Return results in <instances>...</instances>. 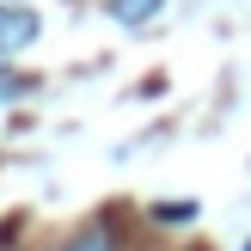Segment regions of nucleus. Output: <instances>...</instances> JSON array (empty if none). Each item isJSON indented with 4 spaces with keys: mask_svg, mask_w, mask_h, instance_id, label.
Listing matches in <instances>:
<instances>
[{
    "mask_svg": "<svg viewBox=\"0 0 251 251\" xmlns=\"http://www.w3.org/2000/svg\"><path fill=\"white\" fill-rule=\"evenodd\" d=\"M61 251H117V233L98 221V227H80V233H74V239L61 245Z\"/></svg>",
    "mask_w": 251,
    "mask_h": 251,
    "instance_id": "nucleus-2",
    "label": "nucleus"
},
{
    "mask_svg": "<svg viewBox=\"0 0 251 251\" xmlns=\"http://www.w3.org/2000/svg\"><path fill=\"white\" fill-rule=\"evenodd\" d=\"M37 37V19L31 12H0V49H19Z\"/></svg>",
    "mask_w": 251,
    "mask_h": 251,
    "instance_id": "nucleus-1",
    "label": "nucleus"
},
{
    "mask_svg": "<svg viewBox=\"0 0 251 251\" xmlns=\"http://www.w3.org/2000/svg\"><path fill=\"white\" fill-rule=\"evenodd\" d=\"M153 221H166V227H178V221H196V202L184 208V202H172V208H153Z\"/></svg>",
    "mask_w": 251,
    "mask_h": 251,
    "instance_id": "nucleus-4",
    "label": "nucleus"
},
{
    "mask_svg": "<svg viewBox=\"0 0 251 251\" xmlns=\"http://www.w3.org/2000/svg\"><path fill=\"white\" fill-rule=\"evenodd\" d=\"M110 12H117L123 25H147L159 12V0H110Z\"/></svg>",
    "mask_w": 251,
    "mask_h": 251,
    "instance_id": "nucleus-3",
    "label": "nucleus"
}]
</instances>
